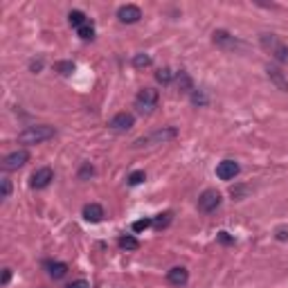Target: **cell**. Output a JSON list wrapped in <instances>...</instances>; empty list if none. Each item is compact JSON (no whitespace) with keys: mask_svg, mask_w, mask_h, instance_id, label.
Wrapping results in <instances>:
<instances>
[{"mask_svg":"<svg viewBox=\"0 0 288 288\" xmlns=\"http://www.w3.org/2000/svg\"><path fill=\"white\" fill-rule=\"evenodd\" d=\"M54 126L50 124H34V126H27L25 131L18 133V142L25 147H32V144H43V142L52 140L54 137Z\"/></svg>","mask_w":288,"mask_h":288,"instance_id":"obj_1","label":"cell"},{"mask_svg":"<svg viewBox=\"0 0 288 288\" xmlns=\"http://www.w3.org/2000/svg\"><path fill=\"white\" fill-rule=\"evenodd\" d=\"M158 90H153V88H142L140 92H137V97H135V108H137V113H142V115H151V113L158 108Z\"/></svg>","mask_w":288,"mask_h":288,"instance_id":"obj_2","label":"cell"},{"mask_svg":"<svg viewBox=\"0 0 288 288\" xmlns=\"http://www.w3.org/2000/svg\"><path fill=\"white\" fill-rule=\"evenodd\" d=\"M178 131L173 126H165V129H158L153 133H149L147 137H140V140H135L133 147H144V144H165V142H171L176 140Z\"/></svg>","mask_w":288,"mask_h":288,"instance_id":"obj_3","label":"cell"},{"mask_svg":"<svg viewBox=\"0 0 288 288\" xmlns=\"http://www.w3.org/2000/svg\"><path fill=\"white\" fill-rule=\"evenodd\" d=\"M221 194L216 189H205L201 194V198H198V209H201L203 214H212V212H216V209L221 207Z\"/></svg>","mask_w":288,"mask_h":288,"instance_id":"obj_4","label":"cell"},{"mask_svg":"<svg viewBox=\"0 0 288 288\" xmlns=\"http://www.w3.org/2000/svg\"><path fill=\"white\" fill-rule=\"evenodd\" d=\"M27 162H30V151L27 149H18V151H14V153H9L2 160V169L5 171H16V169L25 167Z\"/></svg>","mask_w":288,"mask_h":288,"instance_id":"obj_5","label":"cell"},{"mask_svg":"<svg viewBox=\"0 0 288 288\" xmlns=\"http://www.w3.org/2000/svg\"><path fill=\"white\" fill-rule=\"evenodd\" d=\"M212 41H214L219 48H223V50H243L245 45L241 43L239 38H234L230 32H225V30H216L214 34H212Z\"/></svg>","mask_w":288,"mask_h":288,"instance_id":"obj_6","label":"cell"},{"mask_svg":"<svg viewBox=\"0 0 288 288\" xmlns=\"http://www.w3.org/2000/svg\"><path fill=\"white\" fill-rule=\"evenodd\" d=\"M52 180H54V171L50 167H41V169H36V171L32 173L30 187L32 189H45V187H50Z\"/></svg>","mask_w":288,"mask_h":288,"instance_id":"obj_7","label":"cell"},{"mask_svg":"<svg viewBox=\"0 0 288 288\" xmlns=\"http://www.w3.org/2000/svg\"><path fill=\"white\" fill-rule=\"evenodd\" d=\"M135 126V117L131 113H117V115L111 117V122H108V129H113L115 133H126Z\"/></svg>","mask_w":288,"mask_h":288,"instance_id":"obj_8","label":"cell"},{"mask_svg":"<svg viewBox=\"0 0 288 288\" xmlns=\"http://www.w3.org/2000/svg\"><path fill=\"white\" fill-rule=\"evenodd\" d=\"M241 167L237 160H223V162H219V167H216V178H221V180H234V178L239 176Z\"/></svg>","mask_w":288,"mask_h":288,"instance_id":"obj_9","label":"cell"},{"mask_svg":"<svg viewBox=\"0 0 288 288\" xmlns=\"http://www.w3.org/2000/svg\"><path fill=\"white\" fill-rule=\"evenodd\" d=\"M117 18H119V23H124V25H133L142 18V9L137 5H124V7L117 9Z\"/></svg>","mask_w":288,"mask_h":288,"instance_id":"obj_10","label":"cell"},{"mask_svg":"<svg viewBox=\"0 0 288 288\" xmlns=\"http://www.w3.org/2000/svg\"><path fill=\"white\" fill-rule=\"evenodd\" d=\"M167 282L176 288L185 286V284L189 282V270L185 268V266H173V268L167 272Z\"/></svg>","mask_w":288,"mask_h":288,"instance_id":"obj_11","label":"cell"},{"mask_svg":"<svg viewBox=\"0 0 288 288\" xmlns=\"http://www.w3.org/2000/svg\"><path fill=\"white\" fill-rule=\"evenodd\" d=\"M81 214H84V219H86L88 223H102L104 221V216H106V212H104V207H102L99 203H88Z\"/></svg>","mask_w":288,"mask_h":288,"instance_id":"obj_12","label":"cell"},{"mask_svg":"<svg viewBox=\"0 0 288 288\" xmlns=\"http://www.w3.org/2000/svg\"><path fill=\"white\" fill-rule=\"evenodd\" d=\"M176 86H178V90L185 92V95H191V92L196 90V88H194V79H191L185 70H180V72L176 74Z\"/></svg>","mask_w":288,"mask_h":288,"instance_id":"obj_13","label":"cell"},{"mask_svg":"<svg viewBox=\"0 0 288 288\" xmlns=\"http://www.w3.org/2000/svg\"><path fill=\"white\" fill-rule=\"evenodd\" d=\"M48 272L52 279H63V277L68 275V264H63V261H50Z\"/></svg>","mask_w":288,"mask_h":288,"instance_id":"obj_14","label":"cell"},{"mask_svg":"<svg viewBox=\"0 0 288 288\" xmlns=\"http://www.w3.org/2000/svg\"><path fill=\"white\" fill-rule=\"evenodd\" d=\"M68 20H70V25H72L74 30H79V27H84L86 23H90V20H88V16L81 12V9H72V12L68 14Z\"/></svg>","mask_w":288,"mask_h":288,"instance_id":"obj_15","label":"cell"},{"mask_svg":"<svg viewBox=\"0 0 288 288\" xmlns=\"http://www.w3.org/2000/svg\"><path fill=\"white\" fill-rule=\"evenodd\" d=\"M268 77L275 81V86L279 88V90H288V81L284 79L282 70H277V68H270V66H268Z\"/></svg>","mask_w":288,"mask_h":288,"instance_id":"obj_16","label":"cell"},{"mask_svg":"<svg viewBox=\"0 0 288 288\" xmlns=\"http://www.w3.org/2000/svg\"><path fill=\"white\" fill-rule=\"evenodd\" d=\"M117 243H119V248H122V250H137V248H140V241L135 239L133 234H122Z\"/></svg>","mask_w":288,"mask_h":288,"instance_id":"obj_17","label":"cell"},{"mask_svg":"<svg viewBox=\"0 0 288 288\" xmlns=\"http://www.w3.org/2000/svg\"><path fill=\"white\" fill-rule=\"evenodd\" d=\"M173 221V214L171 212H162V214H158L153 219V227L155 230H165V227H169Z\"/></svg>","mask_w":288,"mask_h":288,"instance_id":"obj_18","label":"cell"},{"mask_svg":"<svg viewBox=\"0 0 288 288\" xmlns=\"http://www.w3.org/2000/svg\"><path fill=\"white\" fill-rule=\"evenodd\" d=\"M155 81L162 84V86H169V84L173 81V72L169 70V68H160L158 72H155Z\"/></svg>","mask_w":288,"mask_h":288,"instance_id":"obj_19","label":"cell"},{"mask_svg":"<svg viewBox=\"0 0 288 288\" xmlns=\"http://www.w3.org/2000/svg\"><path fill=\"white\" fill-rule=\"evenodd\" d=\"M77 36H79L81 41H92V38H95V25L86 23L84 27H79V30H77Z\"/></svg>","mask_w":288,"mask_h":288,"instance_id":"obj_20","label":"cell"},{"mask_svg":"<svg viewBox=\"0 0 288 288\" xmlns=\"http://www.w3.org/2000/svg\"><path fill=\"white\" fill-rule=\"evenodd\" d=\"M151 63H153L151 61V56L144 54V52H140V54L133 56V68H137V70H144V68H149Z\"/></svg>","mask_w":288,"mask_h":288,"instance_id":"obj_21","label":"cell"},{"mask_svg":"<svg viewBox=\"0 0 288 288\" xmlns=\"http://www.w3.org/2000/svg\"><path fill=\"white\" fill-rule=\"evenodd\" d=\"M144 180H147V173L144 171H133L129 178H126V183H129L131 187H137V185H142Z\"/></svg>","mask_w":288,"mask_h":288,"instance_id":"obj_22","label":"cell"},{"mask_svg":"<svg viewBox=\"0 0 288 288\" xmlns=\"http://www.w3.org/2000/svg\"><path fill=\"white\" fill-rule=\"evenodd\" d=\"M272 54H275V59L279 63H288V48H286V45L279 43L275 50H272Z\"/></svg>","mask_w":288,"mask_h":288,"instance_id":"obj_23","label":"cell"},{"mask_svg":"<svg viewBox=\"0 0 288 288\" xmlns=\"http://www.w3.org/2000/svg\"><path fill=\"white\" fill-rule=\"evenodd\" d=\"M54 70L68 77V74H72V72H74V63H72V61H59V63L54 66Z\"/></svg>","mask_w":288,"mask_h":288,"instance_id":"obj_24","label":"cell"},{"mask_svg":"<svg viewBox=\"0 0 288 288\" xmlns=\"http://www.w3.org/2000/svg\"><path fill=\"white\" fill-rule=\"evenodd\" d=\"M191 102L196 106H207V95H205V90H194L191 92Z\"/></svg>","mask_w":288,"mask_h":288,"instance_id":"obj_25","label":"cell"},{"mask_svg":"<svg viewBox=\"0 0 288 288\" xmlns=\"http://www.w3.org/2000/svg\"><path fill=\"white\" fill-rule=\"evenodd\" d=\"M151 225H153V219H140V221L133 223V232H144Z\"/></svg>","mask_w":288,"mask_h":288,"instance_id":"obj_26","label":"cell"},{"mask_svg":"<svg viewBox=\"0 0 288 288\" xmlns=\"http://www.w3.org/2000/svg\"><path fill=\"white\" fill-rule=\"evenodd\" d=\"M92 173H95V169L90 167V162H84L79 169V180H86V178H90Z\"/></svg>","mask_w":288,"mask_h":288,"instance_id":"obj_27","label":"cell"},{"mask_svg":"<svg viewBox=\"0 0 288 288\" xmlns=\"http://www.w3.org/2000/svg\"><path fill=\"white\" fill-rule=\"evenodd\" d=\"M0 183H2V198H9V194H12V180H9V178H2Z\"/></svg>","mask_w":288,"mask_h":288,"instance_id":"obj_28","label":"cell"},{"mask_svg":"<svg viewBox=\"0 0 288 288\" xmlns=\"http://www.w3.org/2000/svg\"><path fill=\"white\" fill-rule=\"evenodd\" d=\"M275 237H277V241H286L288 239V230H286V227H277Z\"/></svg>","mask_w":288,"mask_h":288,"instance_id":"obj_29","label":"cell"},{"mask_svg":"<svg viewBox=\"0 0 288 288\" xmlns=\"http://www.w3.org/2000/svg\"><path fill=\"white\" fill-rule=\"evenodd\" d=\"M219 241H221V243H225V245L234 243V239H232V237H230L227 232H219Z\"/></svg>","mask_w":288,"mask_h":288,"instance_id":"obj_30","label":"cell"},{"mask_svg":"<svg viewBox=\"0 0 288 288\" xmlns=\"http://www.w3.org/2000/svg\"><path fill=\"white\" fill-rule=\"evenodd\" d=\"M68 288H90V284H88L86 279H77V282H72Z\"/></svg>","mask_w":288,"mask_h":288,"instance_id":"obj_31","label":"cell"},{"mask_svg":"<svg viewBox=\"0 0 288 288\" xmlns=\"http://www.w3.org/2000/svg\"><path fill=\"white\" fill-rule=\"evenodd\" d=\"M30 70H32V72H41V70H43V61H41V59H38V61H32Z\"/></svg>","mask_w":288,"mask_h":288,"instance_id":"obj_32","label":"cell"},{"mask_svg":"<svg viewBox=\"0 0 288 288\" xmlns=\"http://www.w3.org/2000/svg\"><path fill=\"white\" fill-rule=\"evenodd\" d=\"M9 279H12V270L5 268V270H2V286H7V284H9Z\"/></svg>","mask_w":288,"mask_h":288,"instance_id":"obj_33","label":"cell"}]
</instances>
